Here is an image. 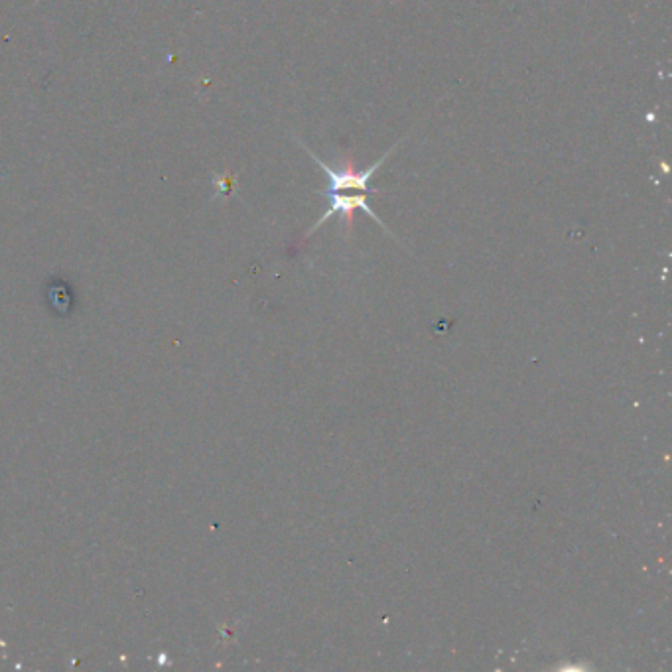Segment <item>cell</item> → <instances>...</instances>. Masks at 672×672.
Returning a JSON list of instances; mask_svg holds the SVG:
<instances>
[{
    "label": "cell",
    "instance_id": "6da1fadb",
    "mask_svg": "<svg viewBox=\"0 0 672 672\" xmlns=\"http://www.w3.org/2000/svg\"><path fill=\"white\" fill-rule=\"evenodd\" d=\"M302 148L314 158V162L326 172V176H328V182H330V186H328V192H369V188H367V184H369V180L373 178V174L377 172V168H381L383 166V162L389 158V154L397 148V144L389 150V152H385V156L381 158V160H377L373 166H369V168H365V170H357V166H355V160L351 158V156H345L343 158V166L339 168V170H334V168H330L322 158H318L304 142H302Z\"/></svg>",
    "mask_w": 672,
    "mask_h": 672
},
{
    "label": "cell",
    "instance_id": "7a4b0ae2",
    "mask_svg": "<svg viewBox=\"0 0 672 672\" xmlns=\"http://www.w3.org/2000/svg\"><path fill=\"white\" fill-rule=\"evenodd\" d=\"M328 196H330V207H328V211L318 219V223H314V227L308 231V235H312L314 231H318V229H320L330 217H334L336 213H341V215H343V219H345V229H347V233H349L351 227H353V215H355L357 209H363V211H365L369 217H373L385 231H389L387 225L381 221V217L373 211V207H369L365 192H359V194H355V196H347V192H328Z\"/></svg>",
    "mask_w": 672,
    "mask_h": 672
}]
</instances>
